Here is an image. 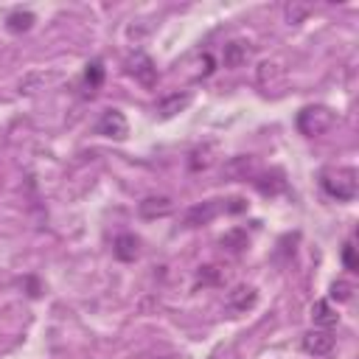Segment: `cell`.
Instances as JSON below:
<instances>
[{"mask_svg":"<svg viewBox=\"0 0 359 359\" xmlns=\"http://www.w3.org/2000/svg\"><path fill=\"white\" fill-rule=\"evenodd\" d=\"M320 185L328 196L348 202L356 196V168H331L320 174Z\"/></svg>","mask_w":359,"mask_h":359,"instance_id":"1","label":"cell"},{"mask_svg":"<svg viewBox=\"0 0 359 359\" xmlns=\"http://www.w3.org/2000/svg\"><path fill=\"white\" fill-rule=\"evenodd\" d=\"M334 123H337V115H334L328 107H303L300 115H297V129H300L306 137L325 135Z\"/></svg>","mask_w":359,"mask_h":359,"instance_id":"2","label":"cell"},{"mask_svg":"<svg viewBox=\"0 0 359 359\" xmlns=\"http://www.w3.org/2000/svg\"><path fill=\"white\" fill-rule=\"evenodd\" d=\"M98 132L112 137V140H123L129 135V123H126L121 109H104L98 118Z\"/></svg>","mask_w":359,"mask_h":359,"instance_id":"3","label":"cell"},{"mask_svg":"<svg viewBox=\"0 0 359 359\" xmlns=\"http://www.w3.org/2000/svg\"><path fill=\"white\" fill-rule=\"evenodd\" d=\"M224 210V202L222 199H208V202H199L194 208H188L185 213V224L188 227H199V224H210L219 213Z\"/></svg>","mask_w":359,"mask_h":359,"instance_id":"4","label":"cell"},{"mask_svg":"<svg viewBox=\"0 0 359 359\" xmlns=\"http://www.w3.org/2000/svg\"><path fill=\"white\" fill-rule=\"evenodd\" d=\"M300 345H303V351L311 353V356H325V353L334 351V337H331L328 328H314V331H309V334L303 337Z\"/></svg>","mask_w":359,"mask_h":359,"instance_id":"5","label":"cell"},{"mask_svg":"<svg viewBox=\"0 0 359 359\" xmlns=\"http://www.w3.org/2000/svg\"><path fill=\"white\" fill-rule=\"evenodd\" d=\"M255 300H258V292H255L252 286H236V289L227 294L224 309H227L230 314H244V311H250V309L255 306Z\"/></svg>","mask_w":359,"mask_h":359,"instance_id":"6","label":"cell"},{"mask_svg":"<svg viewBox=\"0 0 359 359\" xmlns=\"http://www.w3.org/2000/svg\"><path fill=\"white\" fill-rule=\"evenodd\" d=\"M129 73H132L140 84H146V87H151V84L157 81V67H154V62H151L146 53H135V56L129 59Z\"/></svg>","mask_w":359,"mask_h":359,"instance_id":"7","label":"cell"},{"mask_svg":"<svg viewBox=\"0 0 359 359\" xmlns=\"http://www.w3.org/2000/svg\"><path fill=\"white\" fill-rule=\"evenodd\" d=\"M174 210V202L168 196H146L140 205H137V213L143 219H157V216H168Z\"/></svg>","mask_w":359,"mask_h":359,"instance_id":"8","label":"cell"},{"mask_svg":"<svg viewBox=\"0 0 359 359\" xmlns=\"http://www.w3.org/2000/svg\"><path fill=\"white\" fill-rule=\"evenodd\" d=\"M247 56H250V48H247V42H238V39L227 42L224 50H222L224 67H241V65L247 62Z\"/></svg>","mask_w":359,"mask_h":359,"instance_id":"9","label":"cell"},{"mask_svg":"<svg viewBox=\"0 0 359 359\" xmlns=\"http://www.w3.org/2000/svg\"><path fill=\"white\" fill-rule=\"evenodd\" d=\"M188 104H191V95H188V93H171V95H165V98L157 101V112H160L163 118H171V115L182 112Z\"/></svg>","mask_w":359,"mask_h":359,"instance_id":"10","label":"cell"},{"mask_svg":"<svg viewBox=\"0 0 359 359\" xmlns=\"http://www.w3.org/2000/svg\"><path fill=\"white\" fill-rule=\"evenodd\" d=\"M311 320H314V325H320V328H331V325H337V311L331 309L328 300H317V303L311 306Z\"/></svg>","mask_w":359,"mask_h":359,"instance_id":"11","label":"cell"},{"mask_svg":"<svg viewBox=\"0 0 359 359\" xmlns=\"http://www.w3.org/2000/svg\"><path fill=\"white\" fill-rule=\"evenodd\" d=\"M115 255H118L121 261H135V258H137V238L129 236V233L118 236V238H115Z\"/></svg>","mask_w":359,"mask_h":359,"instance_id":"12","label":"cell"},{"mask_svg":"<svg viewBox=\"0 0 359 359\" xmlns=\"http://www.w3.org/2000/svg\"><path fill=\"white\" fill-rule=\"evenodd\" d=\"M6 25H8V31H14V34L28 31V28L34 25V14H31V11H11L8 20H6Z\"/></svg>","mask_w":359,"mask_h":359,"instance_id":"13","label":"cell"},{"mask_svg":"<svg viewBox=\"0 0 359 359\" xmlns=\"http://www.w3.org/2000/svg\"><path fill=\"white\" fill-rule=\"evenodd\" d=\"M84 79H87V84L95 90V87H101V81H104V65L95 59V62H90L87 65V70H84Z\"/></svg>","mask_w":359,"mask_h":359,"instance_id":"14","label":"cell"},{"mask_svg":"<svg viewBox=\"0 0 359 359\" xmlns=\"http://www.w3.org/2000/svg\"><path fill=\"white\" fill-rule=\"evenodd\" d=\"M351 294H353V286L348 280H334L331 283V300L345 303V300H351Z\"/></svg>","mask_w":359,"mask_h":359,"instance_id":"15","label":"cell"},{"mask_svg":"<svg viewBox=\"0 0 359 359\" xmlns=\"http://www.w3.org/2000/svg\"><path fill=\"white\" fill-rule=\"evenodd\" d=\"M342 264H345V269H351V272H356V269H359V261H356V250H353V241H348V244L342 247Z\"/></svg>","mask_w":359,"mask_h":359,"instance_id":"16","label":"cell"},{"mask_svg":"<svg viewBox=\"0 0 359 359\" xmlns=\"http://www.w3.org/2000/svg\"><path fill=\"white\" fill-rule=\"evenodd\" d=\"M222 244L230 247V250H241V247L247 244V236H244L241 230H233V233H227V236L222 238Z\"/></svg>","mask_w":359,"mask_h":359,"instance_id":"17","label":"cell"},{"mask_svg":"<svg viewBox=\"0 0 359 359\" xmlns=\"http://www.w3.org/2000/svg\"><path fill=\"white\" fill-rule=\"evenodd\" d=\"M219 278H222L219 266H202V272H199V283H202V286H208V283H219Z\"/></svg>","mask_w":359,"mask_h":359,"instance_id":"18","label":"cell"},{"mask_svg":"<svg viewBox=\"0 0 359 359\" xmlns=\"http://www.w3.org/2000/svg\"><path fill=\"white\" fill-rule=\"evenodd\" d=\"M309 11H311L309 6H294V3H292V6H286V20H289V22H300Z\"/></svg>","mask_w":359,"mask_h":359,"instance_id":"19","label":"cell"}]
</instances>
